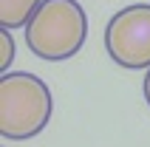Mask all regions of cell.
Here are the masks:
<instances>
[{
	"mask_svg": "<svg viewBox=\"0 0 150 147\" xmlns=\"http://www.w3.org/2000/svg\"><path fill=\"white\" fill-rule=\"evenodd\" d=\"M54 110L48 85L28 71H6L0 76V136L25 141L45 130Z\"/></svg>",
	"mask_w": 150,
	"mask_h": 147,
	"instance_id": "cell-1",
	"label": "cell"
},
{
	"mask_svg": "<svg viewBox=\"0 0 150 147\" xmlns=\"http://www.w3.org/2000/svg\"><path fill=\"white\" fill-rule=\"evenodd\" d=\"M88 37V17L76 0H42L25 25V45L34 57L59 62L79 54Z\"/></svg>",
	"mask_w": 150,
	"mask_h": 147,
	"instance_id": "cell-2",
	"label": "cell"
},
{
	"mask_svg": "<svg viewBox=\"0 0 150 147\" xmlns=\"http://www.w3.org/2000/svg\"><path fill=\"white\" fill-rule=\"evenodd\" d=\"M105 48L119 68H150V3L119 8L105 25Z\"/></svg>",
	"mask_w": 150,
	"mask_h": 147,
	"instance_id": "cell-3",
	"label": "cell"
},
{
	"mask_svg": "<svg viewBox=\"0 0 150 147\" xmlns=\"http://www.w3.org/2000/svg\"><path fill=\"white\" fill-rule=\"evenodd\" d=\"M42 0H0V28H25Z\"/></svg>",
	"mask_w": 150,
	"mask_h": 147,
	"instance_id": "cell-4",
	"label": "cell"
},
{
	"mask_svg": "<svg viewBox=\"0 0 150 147\" xmlns=\"http://www.w3.org/2000/svg\"><path fill=\"white\" fill-rule=\"evenodd\" d=\"M0 40H3V57H0V74H6L11 59H14V37L11 28H0Z\"/></svg>",
	"mask_w": 150,
	"mask_h": 147,
	"instance_id": "cell-5",
	"label": "cell"
},
{
	"mask_svg": "<svg viewBox=\"0 0 150 147\" xmlns=\"http://www.w3.org/2000/svg\"><path fill=\"white\" fill-rule=\"evenodd\" d=\"M142 90H144V102L150 105V68H147V74H144V82H142Z\"/></svg>",
	"mask_w": 150,
	"mask_h": 147,
	"instance_id": "cell-6",
	"label": "cell"
},
{
	"mask_svg": "<svg viewBox=\"0 0 150 147\" xmlns=\"http://www.w3.org/2000/svg\"><path fill=\"white\" fill-rule=\"evenodd\" d=\"M3 147H6V144H3Z\"/></svg>",
	"mask_w": 150,
	"mask_h": 147,
	"instance_id": "cell-7",
	"label": "cell"
}]
</instances>
